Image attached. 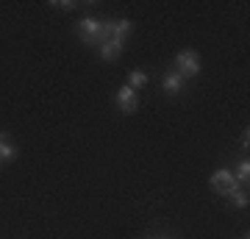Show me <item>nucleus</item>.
<instances>
[{"label": "nucleus", "instance_id": "f257e3e1", "mask_svg": "<svg viewBox=\"0 0 250 239\" xmlns=\"http://www.w3.org/2000/svg\"><path fill=\"white\" fill-rule=\"evenodd\" d=\"M175 72H178L184 81L195 78L197 72H200V56H197V50H192V47L181 50V53L175 56Z\"/></svg>", "mask_w": 250, "mask_h": 239}, {"label": "nucleus", "instance_id": "f03ea898", "mask_svg": "<svg viewBox=\"0 0 250 239\" xmlns=\"http://www.w3.org/2000/svg\"><path fill=\"white\" fill-rule=\"evenodd\" d=\"M208 184H211V189H214L217 195H223V197H228L231 192L242 189V184L233 178L231 170H214V173H211V178H208Z\"/></svg>", "mask_w": 250, "mask_h": 239}, {"label": "nucleus", "instance_id": "7ed1b4c3", "mask_svg": "<svg viewBox=\"0 0 250 239\" xmlns=\"http://www.w3.org/2000/svg\"><path fill=\"white\" fill-rule=\"evenodd\" d=\"M75 31H78V39H81L83 44H98L100 20H95V17H81L78 25H75Z\"/></svg>", "mask_w": 250, "mask_h": 239}, {"label": "nucleus", "instance_id": "20e7f679", "mask_svg": "<svg viewBox=\"0 0 250 239\" xmlns=\"http://www.w3.org/2000/svg\"><path fill=\"white\" fill-rule=\"evenodd\" d=\"M117 106H120V111L123 114H134L136 106H139V100H136V92L131 87H123L120 92H117Z\"/></svg>", "mask_w": 250, "mask_h": 239}, {"label": "nucleus", "instance_id": "39448f33", "mask_svg": "<svg viewBox=\"0 0 250 239\" xmlns=\"http://www.w3.org/2000/svg\"><path fill=\"white\" fill-rule=\"evenodd\" d=\"M131 28H134L131 20H111V39L123 44L128 39V34H131Z\"/></svg>", "mask_w": 250, "mask_h": 239}, {"label": "nucleus", "instance_id": "423d86ee", "mask_svg": "<svg viewBox=\"0 0 250 239\" xmlns=\"http://www.w3.org/2000/svg\"><path fill=\"white\" fill-rule=\"evenodd\" d=\"M161 87H164V92H167V95H178L181 89H184V78H181L175 70H170V72H164Z\"/></svg>", "mask_w": 250, "mask_h": 239}, {"label": "nucleus", "instance_id": "0eeeda50", "mask_svg": "<svg viewBox=\"0 0 250 239\" xmlns=\"http://www.w3.org/2000/svg\"><path fill=\"white\" fill-rule=\"evenodd\" d=\"M120 56H123V44L120 42L111 39V42L100 44V59H103V62H114V59H120Z\"/></svg>", "mask_w": 250, "mask_h": 239}, {"label": "nucleus", "instance_id": "6e6552de", "mask_svg": "<svg viewBox=\"0 0 250 239\" xmlns=\"http://www.w3.org/2000/svg\"><path fill=\"white\" fill-rule=\"evenodd\" d=\"M145 84H147V72H142V70H131L128 72V87L134 89V92L136 89H142Z\"/></svg>", "mask_w": 250, "mask_h": 239}, {"label": "nucleus", "instance_id": "1a4fd4ad", "mask_svg": "<svg viewBox=\"0 0 250 239\" xmlns=\"http://www.w3.org/2000/svg\"><path fill=\"white\" fill-rule=\"evenodd\" d=\"M233 178H236L239 184H248V178H250V161H248V159H242L239 164H236V170H233Z\"/></svg>", "mask_w": 250, "mask_h": 239}, {"label": "nucleus", "instance_id": "9d476101", "mask_svg": "<svg viewBox=\"0 0 250 239\" xmlns=\"http://www.w3.org/2000/svg\"><path fill=\"white\" fill-rule=\"evenodd\" d=\"M228 200H231L236 209H248V203H250V197H248V192H242V189H236V192H231L228 195Z\"/></svg>", "mask_w": 250, "mask_h": 239}, {"label": "nucleus", "instance_id": "9b49d317", "mask_svg": "<svg viewBox=\"0 0 250 239\" xmlns=\"http://www.w3.org/2000/svg\"><path fill=\"white\" fill-rule=\"evenodd\" d=\"M14 156H17V148H14L9 139H3L0 142V161H11Z\"/></svg>", "mask_w": 250, "mask_h": 239}, {"label": "nucleus", "instance_id": "f8f14e48", "mask_svg": "<svg viewBox=\"0 0 250 239\" xmlns=\"http://www.w3.org/2000/svg\"><path fill=\"white\" fill-rule=\"evenodd\" d=\"M103 42H111V20H106V22H100V36H98V47Z\"/></svg>", "mask_w": 250, "mask_h": 239}, {"label": "nucleus", "instance_id": "ddd939ff", "mask_svg": "<svg viewBox=\"0 0 250 239\" xmlns=\"http://www.w3.org/2000/svg\"><path fill=\"white\" fill-rule=\"evenodd\" d=\"M50 6H56V9H67V11H70L72 6H75V3H72V0H53Z\"/></svg>", "mask_w": 250, "mask_h": 239}, {"label": "nucleus", "instance_id": "4468645a", "mask_svg": "<svg viewBox=\"0 0 250 239\" xmlns=\"http://www.w3.org/2000/svg\"><path fill=\"white\" fill-rule=\"evenodd\" d=\"M242 145H245V148H248V142H250V131H248V128H245V133H242Z\"/></svg>", "mask_w": 250, "mask_h": 239}, {"label": "nucleus", "instance_id": "2eb2a0df", "mask_svg": "<svg viewBox=\"0 0 250 239\" xmlns=\"http://www.w3.org/2000/svg\"><path fill=\"white\" fill-rule=\"evenodd\" d=\"M3 139H6V133H0V142H3Z\"/></svg>", "mask_w": 250, "mask_h": 239}, {"label": "nucleus", "instance_id": "dca6fc26", "mask_svg": "<svg viewBox=\"0 0 250 239\" xmlns=\"http://www.w3.org/2000/svg\"><path fill=\"white\" fill-rule=\"evenodd\" d=\"M245 239H250V237H248V234H245Z\"/></svg>", "mask_w": 250, "mask_h": 239}]
</instances>
